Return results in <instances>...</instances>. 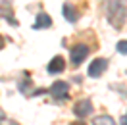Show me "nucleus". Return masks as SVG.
I'll return each instance as SVG.
<instances>
[{"label": "nucleus", "mask_w": 127, "mask_h": 125, "mask_svg": "<svg viewBox=\"0 0 127 125\" xmlns=\"http://www.w3.org/2000/svg\"><path fill=\"white\" fill-rule=\"evenodd\" d=\"M67 91H69V87H67V83H64V81H56V83H52V87H50V94H52L54 98H58V100L67 98Z\"/></svg>", "instance_id": "39448f33"}, {"label": "nucleus", "mask_w": 127, "mask_h": 125, "mask_svg": "<svg viewBox=\"0 0 127 125\" xmlns=\"http://www.w3.org/2000/svg\"><path fill=\"white\" fill-rule=\"evenodd\" d=\"M87 56H89V46L87 44H75V46L69 48V58H71L73 65H79Z\"/></svg>", "instance_id": "f03ea898"}, {"label": "nucleus", "mask_w": 127, "mask_h": 125, "mask_svg": "<svg viewBox=\"0 0 127 125\" xmlns=\"http://www.w3.org/2000/svg\"><path fill=\"white\" fill-rule=\"evenodd\" d=\"M108 67V60H104V58H96L93 60V63L89 65V75L91 77H100L104 71Z\"/></svg>", "instance_id": "7ed1b4c3"}, {"label": "nucleus", "mask_w": 127, "mask_h": 125, "mask_svg": "<svg viewBox=\"0 0 127 125\" xmlns=\"http://www.w3.org/2000/svg\"><path fill=\"white\" fill-rule=\"evenodd\" d=\"M71 125H85V123H83V121H73Z\"/></svg>", "instance_id": "4468645a"}, {"label": "nucleus", "mask_w": 127, "mask_h": 125, "mask_svg": "<svg viewBox=\"0 0 127 125\" xmlns=\"http://www.w3.org/2000/svg\"><path fill=\"white\" fill-rule=\"evenodd\" d=\"M93 125H116V121L110 116H98V117H95V123Z\"/></svg>", "instance_id": "1a4fd4ad"}, {"label": "nucleus", "mask_w": 127, "mask_h": 125, "mask_svg": "<svg viewBox=\"0 0 127 125\" xmlns=\"http://www.w3.org/2000/svg\"><path fill=\"white\" fill-rule=\"evenodd\" d=\"M62 14L64 17L69 21V23H73V21H77V10L73 8L71 4H64V8H62Z\"/></svg>", "instance_id": "6e6552de"}, {"label": "nucleus", "mask_w": 127, "mask_h": 125, "mask_svg": "<svg viewBox=\"0 0 127 125\" xmlns=\"http://www.w3.org/2000/svg\"><path fill=\"white\" fill-rule=\"evenodd\" d=\"M118 52L119 54H127V40H119L118 42Z\"/></svg>", "instance_id": "9b49d317"}, {"label": "nucleus", "mask_w": 127, "mask_h": 125, "mask_svg": "<svg viewBox=\"0 0 127 125\" xmlns=\"http://www.w3.org/2000/svg\"><path fill=\"white\" fill-rule=\"evenodd\" d=\"M125 16H127L125 0H110V4H108V21L116 29H121V25L125 23Z\"/></svg>", "instance_id": "f257e3e1"}, {"label": "nucleus", "mask_w": 127, "mask_h": 125, "mask_svg": "<svg viewBox=\"0 0 127 125\" xmlns=\"http://www.w3.org/2000/svg\"><path fill=\"white\" fill-rule=\"evenodd\" d=\"M0 48H4V39H2V35H0Z\"/></svg>", "instance_id": "ddd939ff"}, {"label": "nucleus", "mask_w": 127, "mask_h": 125, "mask_svg": "<svg viewBox=\"0 0 127 125\" xmlns=\"http://www.w3.org/2000/svg\"><path fill=\"white\" fill-rule=\"evenodd\" d=\"M64 67H65V60H64L62 56H54L50 62H48V73H62Z\"/></svg>", "instance_id": "423d86ee"}, {"label": "nucleus", "mask_w": 127, "mask_h": 125, "mask_svg": "<svg viewBox=\"0 0 127 125\" xmlns=\"http://www.w3.org/2000/svg\"><path fill=\"white\" fill-rule=\"evenodd\" d=\"M121 125H127V117H125V116L121 117Z\"/></svg>", "instance_id": "f8f14e48"}, {"label": "nucleus", "mask_w": 127, "mask_h": 125, "mask_svg": "<svg viewBox=\"0 0 127 125\" xmlns=\"http://www.w3.org/2000/svg\"><path fill=\"white\" fill-rule=\"evenodd\" d=\"M52 25V19L48 14L44 12H39L37 14V19H35V23H33V29H44V27H50Z\"/></svg>", "instance_id": "0eeeda50"}, {"label": "nucleus", "mask_w": 127, "mask_h": 125, "mask_svg": "<svg viewBox=\"0 0 127 125\" xmlns=\"http://www.w3.org/2000/svg\"><path fill=\"white\" fill-rule=\"evenodd\" d=\"M0 125H19V123H17V121H12V119H6L4 112L0 110Z\"/></svg>", "instance_id": "9d476101"}, {"label": "nucleus", "mask_w": 127, "mask_h": 125, "mask_svg": "<svg viewBox=\"0 0 127 125\" xmlns=\"http://www.w3.org/2000/svg\"><path fill=\"white\" fill-rule=\"evenodd\" d=\"M73 114L77 117H87L93 114V104H91V100H79L75 106H73Z\"/></svg>", "instance_id": "20e7f679"}]
</instances>
